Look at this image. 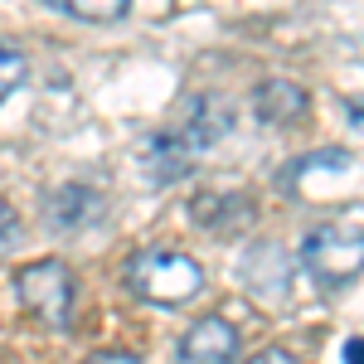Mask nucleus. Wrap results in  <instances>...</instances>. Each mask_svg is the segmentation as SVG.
I'll return each mask as SVG.
<instances>
[{
	"mask_svg": "<svg viewBox=\"0 0 364 364\" xmlns=\"http://www.w3.org/2000/svg\"><path fill=\"white\" fill-rule=\"evenodd\" d=\"M127 287L146 306L180 311L204 291V267L175 248H146L136 257H127Z\"/></svg>",
	"mask_w": 364,
	"mask_h": 364,
	"instance_id": "nucleus-1",
	"label": "nucleus"
},
{
	"mask_svg": "<svg viewBox=\"0 0 364 364\" xmlns=\"http://www.w3.org/2000/svg\"><path fill=\"white\" fill-rule=\"evenodd\" d=\"M301 267L316 282V291L340 296L364 272V233L360 224H316L301 238Z\"/></svg>",
	"mask_w": 364,
	"mask_h": 364,
	"instance_id": "nucleus-2",
	"label": "nucleus"
},
{
	"mask_svg": "<svg viewBox=\"0 0 364 364\" xmlns=\"http://www.w3.org/2000/svg\"><path fill=\"white\" fill-rule=\"evenodd\" d=\"M355 151H306L277 170V190L296 204H340L355 190Z\"/></svg>",
	"mask_w": 364,
	"mask_h": 364,
	"instance_id": "nucleus-3",
	"label": "nucleus"
},
{
	"mask_svg": "<svg viewBox=\"0 0 364 364\" xmlns=\"http://www.w3.org/2000/svg\"><path fill=\"white\" fill-rule=\"evenodd\" d=\"M15 291H20L25 311H34L49 331H68L73 306H78V277H73L68 262H58V257L25 262V267L15 272Z\"/></svg>",
	"mask_w": 364,
	"mask_h": 364,
	"instance_id": "nucleus-4",
	"label": "nucleus"
},
{
	"mask_svg": "<svg viewBox=\"0 0 364 364\" xmlns=\"http://www.w3.org/2000/svg\"><path fill=\"white\" fill-rule=\"evenodd\" d=\"M238 277L248 287L257 301H272L282 306L287 296H291V282H296V262L277 248V243H252L243 252V262H238Z\"/></svg>",
	"mask_w": 364,
	"mask_h": 364,
	"instance_id": "nucleus-5",
	"label": "nucleus"
},
{
	"mask_svg": "<svg viewBox=\"0 0 364 364\" xmlns=\"http://www.w3.org/2000/svg\"><path fill=\"white\" fill-rule=\"evenodd\" d=\"M228 132H233V107H228L224 97H214V92H199V97L185 102L180 132H170V136L180 141L190 156H204V151H214Z\"/></svg>",
	"mask_w": 364,
	"mask_h": 364,
	"instance_id": "nucleus-6",
	"label": "nucleus"
},
{
	"mask_svg": "<svg viewBox=\"0 0 364 364\" xmlns=\"http://www.w3.org/2000/svg\"><path fill=\"white\" fill-rule=\"evenodd\" d=\"M102 209H107V199L97 195L92 185L63 180V185H54V190L44 195V224L54 228V233H83L87 224L102 219Z\"/></svg>",
	"mask_w": 364,
	"mask_h": 364,
	"instance_id": "nucleus-7",
	"label": "nucleus"
},
{
	"mask_svg": "<svg viewBox=\"0 0 364 364\" xmlns=\"http://www.w3.org/2000/svg\"><path fill=\"white\" fill-rule=\"evenodd\" d=\"M190 219H195L204 233H214V238H238L243 228H252L257 219V204L248 195H228V190H204V195L190 199Z\"/></svg>",
	"mask_w": 364,
	"mask_h": 364,
	"instance_id": "nucleus-8",
	"label": "nucleus"
},
{
	"mask_svg": "<svg viewBox=\"0 0 364 364\" xmlns=\"http://www.w3.org/2000/svg\"><path fill=\"white\" fill-rule=\"evenodd\" d=\"M233 360H238V331L224 316L195 321L175 345V364H233Z\"/></svg>",
	"mask_w": 364,
	"mask_h": 364,
	"instance_id": "nucleus-9",
	"label": "nucleus"
},
{
	"mask_svg": "<svg viewBox=\"0 0 364 364\" xmlns=\"http://www.w3.org/2000/svg\"><path fill=\"white\" fill-rule=\"evenodd\" d=\"M311 107L306 87L291 83V78H267V83H257L252 92V117L262 122V127H291V122H301Z\"/></svg>",
	"mask_w": 364,
	"mask_h": 364,
	"instance_id": "nucleus-10",
	"label": "nucleus"
},
{
	"mask_svg": "<svg viewBox=\"0 0 364 364\" xmlns=\"http://www.w3.org/2000/svg\"><path fill=\"white\" fill-rule=\"evenodd\" d=\"M141 161H146L151 185H175V180H185V175L195 170V156H190V151H185L175 136H170V132L146 136V146H141Z\"/></svg>",
	"mask_w": 364,
	"mask_h": 364,
	"instance_id": "nucleus-11",
	"label": "nucleus"
},
{
	"mask_svg": "<svg viewBox=\"0 0 364 364\" xmlns=\"http://www.w3.org/2000/svg\"><path fill=\"white\" fill-rule=\"evenodd\" d=\"M49 10L68 15V20H83V25H117L132 0H49Z\"/></svg>",
	"mask_w": 364,
	"mask_h": 364,
	"instance_id": "nucleus-12",
	"label": "nucleus"
},
{
	"mask_svg": "<svg viewBox=\"0 0 364 364\" xmlns=\"http://www.w3.org/2000/svg\"><path fill=\"white\" fill-rule=\"evenodd\" d=\"M25 78H29V58L20 49H10V44H0V102L25 83Z\"/></svg>",
	"mask_w": 364,
	"mask_h": 364,
	"instance_id": "nucleus-13",
	"label": "nucleus"
},
{
	"mask_svg": "<svg viewBox=\"0 0 364 364\" xmlns=\"http://www.w3.org/2000/svg\"><path fill=\"white\" fill-rule=\"evenodd\" d=\"M20 233H25V228H20V219H15V209H10V204H0V252L15 248V243H20Z\"/></svg>",
	"mask_w": 364,
	"mask_h": 364,
	"instance_id": "nucleus-14",
	"label": "nucleus"
},
{
	"mask_svg": "<svg viewBox=\"0 0 364 364\" xmlns=\"http://www.w3.org/2000/svg\"><path fill=\"white\" fill-rule=\"evenodd\" d=\"M243 364H301V360H296L291 350H282V345H262V350H257V355H248Z\"/></svg>",
	"mask_w": 364,
	"mask_h": 364,
	"instance_id": "nucleus-15",
	"label": "nucleus"
},
{
	"mask_svg": "<svg viewBox=\"0 0 364 364\" xmlns=\"http://www.w3.org/2000/svg\"><path fill=\"white\" fill-rule=\"evenodd\" d=\"M83 364H146V360L132 355V350H97V355H87Z\"/></svg>",
	"mask_w": 364,
	"mask_h": 364,
	"instance_id": "nucleus-16",
	"label": "nucleus"
},
{
	"mask_svg": "<svg viewBox=\"0 0 364 364\" xmlns=\"http://www.w3.org/2000/svg\"><path fill=\"white\" fill-rule=\"evenodd\" d=\"M360 355H364V340H360V336H345V350H340V360H345V364H360Z\"/></svg>",
	"mask_w": 364,
	"mask_h": 364,
	"instance_id": "nucleus-17",
	"label": "nucleus"
}]
</instances>
